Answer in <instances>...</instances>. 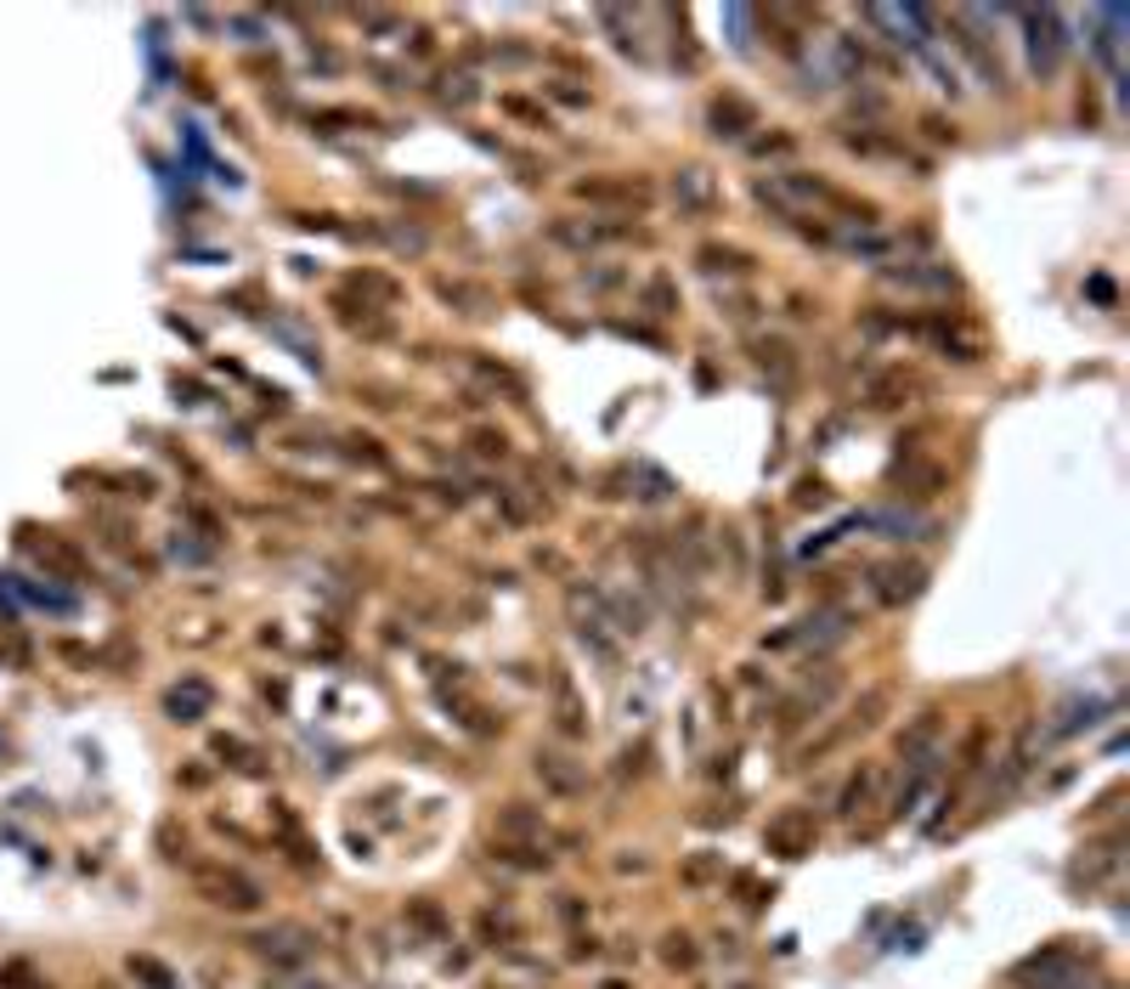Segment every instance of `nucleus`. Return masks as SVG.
Segmentation results:
<instances>
[{
  "label": "nucleus",
  "instance_id": "obj_1",
  "mask_svg": "<svg viewBox=\"0 0 1130 989\" xmlns=\"http://www.w3.org/2000/svg\"><path fill=\"white\" fill-rule=\"evenodd\" d=\"M192 876H199V894H204V899H210L215 911H232V916H255V911L266 905L261 882H255V876H243L237 865H199Z\"/></svg>",
  "mask_w": 1130,
  "mask_h": 989
},
{
  "label": "nucleus",
  "instance_id": "obj_2",
  "mask_svg": "<svg viewBox=\"0 0 1130 989\" xmlns=\"http://www.w3.org/2000/svg\"><path fill=\"white\" fill-rule=\"evenodd\" d=\"M18 543H23V555L34 560V566H45V571H57V577H91V560H85V549L80 543H68L63 532H52V526H18Z\"/></svg>",
  "mask_w": 1130,
  "mask_h": 989
},
{
  "label": "nucleus",
  "instance_id": "obj_3",
  "mask_svg": "<svg viewBox=\"0 0 1130 989\" xmlns=\"http://www.w3.org/2000/svg\"><path fill=\"white\" fill-rule=\"evenodd\" d=\"M814 843H820V820H814V809H803V803L780 809V814L763 825V849L780 854V860H803V854H814Z\"/></svg>",
  "mask_w": 1130,
  "mask_h": 989
},
{
  "label": "nucleus",
  "instance_id": "obj_4",
  "mask_svg": "<svg viewBox=\"0 0 1130 989\" xmlns=\"http://www.w3.org/2000/svg\"><path fill=\"white\" fill-rule=\"evenodd\" d=\"M865 577H870V600L888 606V611L921 600V588H927V566L921 560H876Z\"/></svg>",
  "mask_w": 1130,
  "mask_h": 989
},
{
  "label": "nucleus",
  "instance_id": "obj_5",
  "mask_svg": "<svg viewBox=\"0 0 1130 989\" xmlns=\"http://www.w3.org/2000/svg\"><path fill=\"white\" fill-rule=\"evenodd\" d=\"M549 238L560 243V250H577V255H588V250H611V243H627V238H645L633 221H582V215H560L555 227H549Z\"/></svg>",
  "mask_w": 1130,
  "mask_h": 989
},
{
  "label": "nucleus",
  "instance_id": "obj_6",
  "mask_svg": "<svg viewBox=\"0 0 1130 989\" xmlns=\"http://www.w3.org/2000/svg\"><path fill=\"white\" fill-rule=\"evenodd\" d=\"M566 606H571V622H577V639H582V645H594L600 662H616V639L605 633L611 617H605V606H600V593H588V600H582V588H571V593H566Z\"/></svg>",
  "mask_w": 1130,
  "mask_h": 989
},
{
  "label": "nucleus",
  "instance_id": "obj_7",
  "mask_svg": "<svg viewBox=\"0 0 1130 989\" xmlns=\"http://www.w3.org/2000/svg\"><path fill=\"white\" fill-rule=\"evenodd\" d=\"M577 198H588V204H622V210H645L656 187L651 181H627V176H588L577 181Z\"/></svg>",
  "mask_w": 1130,
  "mask_h": 989
},
{
  "label": "nucleus",
  "instance_id": "obj_8",
  "mask_svg": "<svg viewBox=\"0 0 1130 989\" xmlns=\"http://www.w3.org/2000/svg\"><path fill=\"white\" fill-rule=\"evenodd\" d=\"M250 945H255L266 961H277V967H306V961H311V950H317V938H311L306 927L283 922V927H272V933H255Z\"/></svg>",
  "mask_w": 1130,
  "mask_h": 989
},
{
  "label": "nucleus",
  "instance_id": "obj_9",
  "mask_svg": "<svg viewBox=\"0 0 1130 989\" xmlns=\"http://www.w3.org/2000/svg\"><path fill=\"white\" fill-rule=\"evenodd\" d=\"M531 775L543 780V791H555V798H582L588 791V764H577L571 753H537Z\"/></svg>",
  "mask_w": 1130,
  "mask_h": 989
},
{
  "label": "nucleus",
  "instance_id": "obj_10",
  "mask_svg": "<svg viewBox=\"0 0 1130 989\" xmlns=\"http://www.w3.org/2000/svg\"><path fill=\"white\" fill-rule=\"evenodd\" d=\"M1023 23H1028V52H1035V69L1057 74V63H1063V12L1041 7V12H1023Z\"/></svg>",
  "mask_w": 1130,
  "mask_h": 989
},
{
  "label": "nucleus",
  "instance_id": "obj_11",
  "mask_svg": "<svg viewBox=\"0 0 1130 989\" xmlns=\"http://www.w3.org/2000/svg\"><path fill=\"white\" fill-rule=\"evenodd\" d=\"M707 125H712L718 141H741L747 130H758V108L747 103V96L724 91V96H712V103H707Z\"/></svg>",
  "mask_w": 1130,
  "mask_h": 989
},
{
  "label": "nucleus",
  "instance_id": "obj_12",
  "mask_svg": "<svg viewBox=\"0 0 1130 989\" xmlns=\"http://www.w3.org/2000/svg\"><path fill=\"white\" fill-rule=\"evenodd\" d=\"M837 684H843L837 673H825L820 684L809 678V684L798 690V696H792V702H785V707H780V718H774V729H780V735H792L798 724H809L814 713H825V702H831V696H837Z\"/></svg>",
  "mask_w": 1130,
  "mask_h": 989
},
{
  "label": "nucleus",
  "instance_id": "obj_13",
  "mask_svg": "<svg viewBox=\"0 0 1130 989\" xmlns=\"http://www.w3.org/2000/svg\"><path fill=\"white\" fill-rule=\"evenodd\" d=\"M210 702H215V690H210L204 678H192V673H187V678L170 690V696H165V713H170L176 724H199V718L210 713Z\"/></svg>",
  "mask_w": 1130,
  "mask_h": 989
},
{
  "label": "nucleus",
  "instance_id": "obj_14",
  "mask_svg": "<svg viewBox=\"0 0 1130 989\" xmlns=\"http://www.w3.org/2000/svg\"><path fill=\"white\" fill-rule=\"evenodd\" d=\"M881 283H899V288H955V272L950 266H932V261H905V266H881Z\"/></svg>",
  "mask_w": 1130,
  "mask_h": 989
},
{
  "label": "nucleus",
  "instance_id": "obj_15",
  "mask_svg": "<svg viewBox=\"0 0 1130 989\" xmlns=\"http://www.w3.org/2000/svg\"><path fill=\"white\" fill-rule=\"evenodd\" d=\"M673 198H678V210L707 215V210L718 204V187H712V176H707V170H684V176L673 181Z\"/></svg>",
  "mask_w": 1130,
  "mask_h": 989
},
{
  "label": "nucleus",
  "instance_id": "obj_16",
  "mask_svg": "<svg viewBox=\"0 0 1130 989\" xmlns=\"http://www.w3.org/2000/svg\"><path fill=\"white\" fill-rule=\"evenodd\" d=\"M555 724H560V735H566V740L588 735V713H582L577 690H571V673H555Z\"/></svg>",
  "mask_w": 1130,
  "mask_h": 989
},
{
  "label": "nucleus",
  "instance_id": "obj_17",
  "mask_svg": "<svg viewBox=\"0 0 1130 989\" xmlns=\"http://www.w3.org/2000/svg\"><path fill=\"white\" fill-rule=\"evenodd\" d=\"M537 837H543V814L531 803H509L498 814V843H537Z\"/></svg>",
  "mask_w": 1130,
  "mask_h": 989
},
{
  "label": "nucleus",
  "instance_id": "obj_18",
  "mask_svg": "<svg viewBox=\"0 0 1130 989\" xmlns=\"http://www.w3.org/2000/svg\"><path fill=\"white\" fill-rule=\"evenodd\" d=\"M696 261L707 266V272H724V277H747L758 261L747 255V250H735V243H701L696 250Z\"/></svg>",
  "mask_w": 1130,
  "mask_h": 989
},
{
  "label": "nucleus",
  "instance_id": "obj_19",
  "mask_svg": "<svg viewBox=\"0 0 1130 989\" xmlns=\"http://www.w3.org/2000/svg\"><path fill=\"white\" fill-rule=\"evenodd\" d=\"M894 486H905L899 498H932V492H944V470L939 464H899Z\"/></svg>",
  "mask_w": 1130,
  "mask_h": 989
},
{
  "label": "nucleus",
  "instance_id": "obj_20",
  "mask_svg": "<svg viewBox=\"0 0 1130 989\" xmlns=\"http://www.w3.org/2000/svg\"><path fill=\"white\" fill-rule=\"evenodd\" d=\"M910 390H916V379H910L905 368H888V373H876V379L865 385V402H870V408H899Z\"/></svg>",
  "mask_w": 1130,
  "mask_h": 989
},
{
  "label": "nucleus",
  "instance_id": "obj_21",
  "mask_svg": "<svg viewBox=\"0 0 1130 989\" xmlns=\"http://www.w3.org/2000/svg\"><path fill=\"white\" fill-rule=\"evenodd\" d=\"M752 357H758V368H769L780 385L798 379V351H792L785 339H752Z\"/></svg>",
  "mask_w": 1130,
  "mask_h": 989
},
{
  "label": "nucleus",
  "instance_id": "obj_22",
  "mask_svg": "<svg viewBox=\"0 0 1130 989\" xmlns=\"http://www.w3.org/2000/svg\"><path fill=\"white\" fill-rule=\"evenodd\" d=\"M493 860L509 865V871H549V849L543 843H493Z\"/></svg>",
  "mask_w": 1130,
  "mask_h": 989
},
{
  "label": "nucleus",
  "instance_id": "obj_23",
  "mask_svg": "<svg viewBox=\"0 0 1130 989\" xmlns=\"http://www.w3.org/2000/svg\"><path fill=\"white\" fill-rule=\"evenodd\" d=\"M870 791H876V769H870V764H859V769L848 775V786H843V798H837V814H843V820H854V814L870 803Z\"/></svg>",
  "mask_w": 1130,
  "mask_h": 989
},
{
  "label": "nucleus",
  "instance_id": "obj_24",
  "mask_svg": "<svg viewBox=\"0 0 1130 989\" xmlns=\"http://www.w3.org/2000/svg\"><path fill=\"white\" fill-rule=\"evenodd\" d=\"M469 373H480L493 390H504V396H526V385H520V373H509L504 362H493V357H480V351H469Z\"/></svg>",
  "mask_w": 1130,
  "mask_h": 989
},
{
  "label": "nucleus",
  "instance_id": "obj_25",
  "mask_svg": "<svg viewBox=\"0 0 1130 989\" xmlns=\"http://www.w3.org/2000/svg\"><path fill=\"white\" fill-rule=\"evenodd\" d=\"M662 961H667L673 972H690V967L701 961L696 938H690V933H667V938H662Z\"/></svg>",
  "mask_w": 1130,
  "mask_h": 989
},
{
  "label": "nucleus",
  "instance_id": "obj_26",
  "mask_svg": "<svg viewBox=\"0 0 1130 989\" xmlns=\"http://www.w3.org/2000/svg\"><path fill=\"white\" fill-rule=\"evenodd\" d=\"M865 526L888 532V537H910V532H927V520H916L910 509H876V515H865Z\"/></svg>",
  "mask_w": 1130,
  "mask_h": 989
},
{
  "label": "nucleus",
  "instance_id": "obj_27",
  "mask_svg": "<svg viewBox=\"0 0 1130 989\" xmlns=\"http://www.w3.org/2000/svg\"><path fill=\"white\" fill-rule=\"evenodd\" d=\"M645 306H651V317H673V312H678V288H673L667 272H656V277L645 283Z\"/></svg>",
  "mask_w": 1130,
  "mask_h": 989
},
{
  "label": "nucleus",
  "instance_id": "obj_28",
  "mask_svg": "<svg viewBox=\"0 0 1130 989\" xmlns=\"http://www.w3.org/2000/svg\"><path fill=\"white\" fill-rule=\"evenodd\" d=\"M469 453L486 459V464H504L509 459V435L504 430H469Z\"/></svg>",
  "mask_w": 1130,
  "mask_h": 989
},
{
  "label": "nucleus",
  "instance_id": "obj_29",
  "mask_svg": "<svg viewBox=\"0 0 1130 989\" xmlns=\"http://www.w3.org/2000/svg\"><path fill=\"white\" fill-rule=\"evenodd\" d=\"M0 989H52V983H45V978L34 972V961H23V956H18V961L0 967Z\"/></svg>",
  "mask_w": 1130,
  "mask_h": 989
},
{
  "label": "nucleus",
  "instance_id": "obj_30",
  "mask_svg": "<svg viewBox=\"0 0 1130 989\" xmlns=\"http://www.w3.org/2000/svg\"><path fill=\"white\" fill-rule=\"evenodd\" d=\"M130 972H136L147 989H176V972H170L165 961H154V956H130Z\"/></svg>",
  "mask_w": 1130,
  "mask_h": 989
},
{
  "label": "nucleus",
  "instance_id": "obj_31",
  "mask_svg": "<svg viewBox=\"0 0 1130 989\" xmlns=\"http://www.w3.org/2000/svg\"><path fill=\"white\" fill-rule=\"evenodd\" d=\"M346 448H351V459H357V464H368V470H384V464H390V453L379 448L373 435H346Z\"/></svg>",
  "mask_w": 1130,
  "mask_h": 989
},
{
  "label": "nucleus",
  "instance_id": "obj_32",
  "mask_svg": "<svg viewBox=\"0 0 1130 989\" xmlns=\"http://www.w3.org/2000/svg\"><path fill=\"white\" fill-rule=\"evenodd\" d=\"M435 294H441V301H458V306L486 312V294H480V288H469V283H447V277H441V283H435Z\"/></svg>",
  "mask_w": 1130,
  "mask_h": 989
},
{
  "label": "nucleus",
  "instance_id": "obj_33",
  "mask_svg": "<svg viewBox=\"0 0 1130 989\" xmlns=\"http://www.w3.org/2000/svg\"><path fill=\"white\" fill-rule=\"evenodd\" d=\"M441 96H447V103H475V80L469 74H447V85H441Z\"/></svg>",
  "mask_w": 1130,
  "mask_h": 989
},
{
  "label": "nucleus",
  "instance_id": "obj_34",
  "mask_svg": "<svg viewBox=\"0 0 1130 989\" xmlns=\"http://www.w3.org/2000/svg\"><path fill=\"white\" fill-rule=\"evenodd\" d=\"M408 916L419 922V927H430V933H447V916H441L430 899H419V905H408Z\"/></svg>",
  "mask_w": 1130,
  "mask_h": 989
},
{
  "label": "nucleus",
  "instance_id": "obj_35",
  "mask_svg": "<svg viewBox=\"0 0 1130 989\" xmlns=\"http://www.w3.org/2000/svg\"><path fill=\"white\" fill-rule=\"evenodd\" d=\"M1102 23H1113V29H1119V23H1124V12H1119V7H1108V12H1102ZM1102 57H1108V69H1119V40H1113V34L1102 40Z\"/></svg>",
  "mask_w": 1130,
  "mask_h": 989
},
{
  "label": "nucleus",
  "instance_id": "obj_36",
  "mask_svg": "<svg viewBox=\"0 0 1130 989\" xmlns=\"http://www.w3.org/2000/svg\"><path fill=\"white\" fill-rule=\"evenodd\" d=\"M752 154H792V136H763L752 141Z\"/></svg>",
  "mask_w": 1130,
  "mask_h": 989
},
{
  "label": "nucleus",
  "instance_id": "obj_37",
  "mask_svg": "<svg viewBox=\"0 0 1130 989\" xmlns=\"http://www.w3.org/2000/svg\"><path fill=\"white\" fill-rule=\"evenodd\" d=\"M798 504H814V509H820V504H831V492H825L820 481H809V486L798 492Z\"/></svg>",
  "mask_w": 1130,
  "mask_h": 989
},
{
  "label": "nucleus",
  "instance_id": "obj_38",
  "mask_svg": "<svg viewBox=\"0 0 1130 989\" xmlns=\"http://www.w3.org/2000/svg\"><path fill=\"white\" fill-rule=\"evenodd\" d=\"M594 288H622V272H582Z\"/></svg>",
  "mask_w": 1130,
  "mask_h": 989
}]
</instances>
